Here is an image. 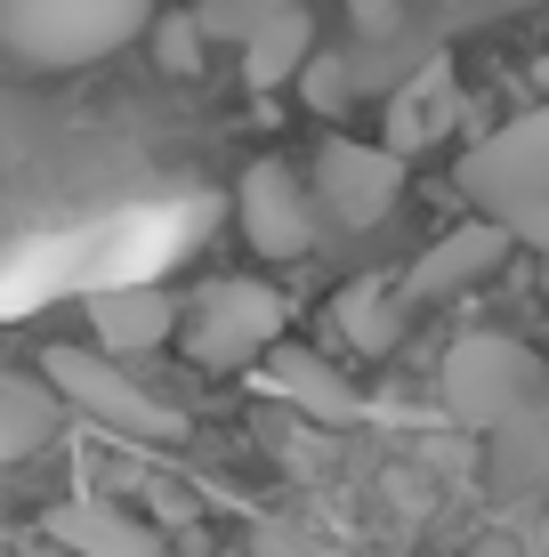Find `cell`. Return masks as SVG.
<instances>
[{
    "label": "cell",
    "mask_w": 549,
    "mask_h": 557,
    "mask_svg": "<svg viewBox=\"0 0 549 557\" xmlns=\"http://www.w3.org/2000/svg\"><path fill=\"white\" fill-rule=\"evenodd\" d=\"M461 195L501 226L509 243H549V113H517L485 146L461 153Z\"/></svg>",
    "instance_id": "cell-1"
},
{
    "label": "cell",
    "mask_w": 549,
    "mask_h": 557,
    "mask_svg": "<svg viewBox=\"0 0 549 557\" xmlns=\"http://www.w3.org/2000/svg\"><path fill=\"white\" fill-rule=\"evenodd\" d=\"M154 0H0V57L33 73H73L146 33Z\"/></svg>",
    "instance_id": "cell-2"
},
{
    "label": "cell",
    "mask_w": 549,
    "mask_h": 557,
    "mask_svg": "<svg viewBox=\"0 0 549 557\" xmlns=\"http://www.w3.org/2000/svg\"><path fill=\"white\" fill-rule=\"evenodd\" d=\"M41 380L57 388V405L98 420V429L129 436V445H186V412L170 405V396L138 388V380L122 372V363H105V348H49L41 356Z\"/></svg>",
    "instance_id": "cell-3"
},
{
    "label": "cell",
    "mask_w": 549,
    "mask_h": 557,
    "mask_svg": "<svg viewBox=\"0 0 549 557\" xmlns=\"http://www.w3.org/2000/svg\"><path fill=\"white\" fill-rule=\"evenodd\" d=\"M283 323H291V299H283L275 283L226 275V283H211L195 307H178L170 339H178L186 363H202V372H242V363H259L267 339H283Z\"/></svg>",
    "instance_id": "cell-4"
},
{
    "label": "cell",
    "mask_w": 549,
    "mask_h": 557,
    "mask_svg": "<svg viewBox=\"0 0 549 557\" xmlns=\"http://www.w3.org/2000/svg\"><path fill=\"white\" fill-rule=\"evenodd\" d=\"M437 388H445V412L452 420L494 429V420L517 412V405H549V363L525 348V339H509V332H469V339H452V348H445Z\"/></svg>",
    "instance_id": "cell-5"
},
{
    "label": "cell",
    "mask_w": 549,
    "mask_h": 557,
    "mask_svg": "<svg viewBox=\"0 0 549 557\" xmlns=\"http://www.w3.org/2000/svg\"><path fill=\"white\" fill-rule=\"evenodd\" d=\"M202 41H226L251 73V89H283L299 73V57L315 49L308 0H202L195 9Z\"/></svg>",
    "instance_id": "cell-6"
},
{
    "label": "cell",
    "mask_w": 549,
    "mask_h": 557,
    "mask_svg": "<svg viewBox=\"0 0 549 557\" xmlns=\"http://www.w3.org/2000/svg\"><path fill=\"white\" fill-rule=\"evenodd\" d=\"M396 195H404V153H396V146L324 138V153H315V178H308V202H324L332 226L372 235V226L396 210Z\"/></svg>",
    "instance_id": "cell-7"
},
{
    "label": "cell",
    "mask_w": 549,
    "mask_h": 557,
    "mask_svg": "<svg viewBox=\"0 0 549 557\" xmlns=\"http://www.w3.org/2000/svg\"><path fill=\"white\" fill-rule=\"evenodd\" d=\"M235 210H242V243L259 259H299L315 243V202H308V178L291 162H251Z\"/></svg>",
    "instance_id": "cell-8"
},
{
    "label": "cell",
    "mask_w": 549,
    "mask_h": 557,
    "mask_svg": "<svg viewBox=\"0 0 549 557\" xmlns=\"http://www.w3.org/2000/svg\"><path fill=\"white\" fill-rule=\"evenodd\" d=\"M259 356H267V388H275L299 420H315V429H355V420H364V396H355L348 380L332 372V356L283 348V339H267Z\"/></svg>",
    "instance_id": "cell-9"
},
{
    "label": "cell",
    "mask_w": 549,
    "mask_h": 557,
    "mask_svg": "<svg viewBox=\"0 0 549 557\" xmlns=\"http://www.w3.org/2000/svg\"><path fill=\"white\" fill-rule=\"evenodd\" d=\"M485 485L509 509H525L549 485V405H517L485 429Z\"/></svg>",
    "instance_id": "cell-10"
},
{
    "label": "cell",
    "mask_w": 549,
    "mask_h": 557,
    "mask_svg": "<svg viewBox=\"0 0 549 557\" xmlns=\"http://www.w3.org/2000/svg\"><path fill=\"white\" fill-rule=\"evenodd\" d=\"M509 251H517V243H509L494 219H469V226H452L445 243H428V251H421V267H412V283H404V299L428 307V299H452V292H477L494 267H509Z\"/></svg>",
    "instance_id": "cell-11"
},
{
    "label": "cell",
    "mask_w": 549,
    "mask_h": 557,
    "mask_svg": "<svg viewBox=\"0 0 549 557\" xmlns=\"http://www.w3.org/2000/svg\"><path fill=\"white\" fill-rule=\"evenodd\" d=\"M452 122H461V73L445 65V57H428V65L404 73V89L388 98V146L404 153H428L437 138H452Z\"/></svg>",
    "instance_id": "cell-12"
},
{
    "label": "cell",
    "mask_w": 549,
    "mask_h": 557,
    "mask_svg": "<svg viewBox=\"0 0 549 557\" xmlns=\"http://www.w3.org/2000/svg\"><path fill=\"white\" fill-rule=\"evenodd\" d=\"M49 542L73 549V557H170V542H162L154 525H138L122 502H98V493L57 502L49 509Z\"/></svg>",
    "instance_id": "cell-13"
},
{
    "label": "cell",
    "mask_w": 549,
    "mask_h": 557,
    "mask_svg": "<svg viewBox=\"0 0 549 557\" xmlns=\"http://www.w3.org/2000/svg\"><path fill=\"white\" fill-rule=\"evenodd\" d=\"M170 323H178V299L170 292H89V332H98L105 356H146L170 339Z\"/></svg>",
    "instance_id": "cell-14"
},
{
    "label": "cell",
    "mask_w": 549,
    "mask_h": 557,
    "mask_svg": "<svg viewBox=\"0 0 549 557\" xmlns=\"http://www.w3.org/2000/svg\"><path fill=\"white\" fill-rule=\"evenodd\" d=\"M65 405H57L49 380H25V372H0V469L9 460H25L33 445H49Z\"/></svg>",
    "instance_id": "cell-15"
},
{
    "label": "cell",
    "mask_w": 549,
    "mask_h": 557,
    "mask_svg": "<svg viewBox=\"0 0 549 557\" xmlns=\"http://www.w3.org/2000/svg\"><path fill=\"white\" fill-rule=\"evenodd\" d=\"M332 332L348 339L355 356H388L396 332H404V307H396L380 283H348V292L332 299Z\"/></svg>",
    "instance_id": "cell-16"
},
{
    "label": "cell",
    "mask_w": 549,
    "mask_h": 557,
    "mask_svg": "<svg viewBox=\"0 0 549 557\" xmlns=\"http://www.w3.org/2000/svg\"><path fill=\"white\" fill-rule=\"evenodd\" d=\"M291 82H299V98H308V113H324V122L355 106V73H348V57H315V49H308Z\"/></svg>",
    "instance_id": "cell-17"
},
{
    "label": "cell",
    "mask_w": 549,
    "mask_h": 557,
    "mask_svg": "<svg viewBox=\"0 0 549 557\" xmlns=\"http://www.w3.org/2000/svg\"><path fill=\"white\" fill-rule=\"evenodd\" d=\"M202 49H211V41H202L195 9H170L162 25H154V65L178 73V82H195V73H202Z\"/></svg>",
    "instance_id": "cell-18"
},
{
    "label": "cell",
    "mask_w": 549,
    "mask_h": 557,
    "mask_svg": "<svg viewBox=\"0 0 549 557\" xmlns=\"http://www.w3.org/2000/svg\"><path fill=\"white\" fill-rule=\"evenodd\" d=\"M348 25H355V49H388L404 25V0H348Z\"/></svg>",
    "instance_id": "cell-19"
},
{
    "label": "cell",
    "mask_w": 549,
    "mask_h": 557,
    "mask_svg": "<svg viewBox=\"0 0 549 557\" xmlns=\"http://www.w3.org/2000/svg\"><path fill=\"white\" fill-rule=\"evenodd\" d=\"M251 557H339V549H324L299 525H251Z\"/></svg>",
    "instance_id": "cell-20"
},
{
    "label": "cell",
    "mask_w": 549,
    "mask_h": 557,
    "mask_svg": "<svg viewBox=\"0 0 549 557\" xmlns=\"http://www.w3.org/2000/svg\"><path fill=\"white\" fill-rule=\"evenodd\" d=\"M469 557H525V549H517V542H509V533H485V542H477V549H469Z\"/></svg>",
    "instance_id": "cell-21"
}]
</instances>
